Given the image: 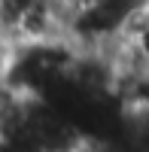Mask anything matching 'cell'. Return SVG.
<instances>
[{"label": "cell", "mask_w": 149, "mask_h": 152, "mask_svg": "<svg viewBox=\"0 0 149 152\" xmlns=\"http://www.w3.org/2000/svg\"><path fill=\"white\" fill-rule=\"evenodd\" d=\"M12 52H15V46H12L3 34H0V82L6 79V73H9V64H12Z\"/></svg>", "instance_id": "obj_1"}]
</instances>
